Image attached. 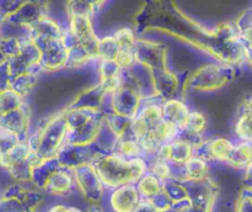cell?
I'll list each match as a JSON object with an SVG mask.
<instances>
[{"label": "cell", "mask_w": 252, "mask_h": 212, "mask_svg": "<svg viewBox=\"0 0 252 212\" xmlns=\"http://www.w3.org/2000/svg\"><path fill=\"white\" fill-rule=\"evenodd\" d=\"M142 201L137 186L133 184L113 189L110 196V206L113 212H133Z\"/></svg>", "instance_id": "6da1fadb"}, {"label": "cell", "mask_w": 252, "mask_h": 212, "mask_svg": "<svg viewBox=\"0 0 252 212\" xmlns=\"http://www.w3.org/2000/svg\"><path fill=\"white\" fill-rule=\"evenodd\" d=\"M74 187V180L71 175L65 172L52 173L44 181V189L48 194L57 197L68 196Z\"/></svg>", "instance_id": "7a4b0ae2"}, {"label": "cell", "mask_w": 252, "mask_h": 212, "mask_svg": "<svg viewBox=\"0 0 252 212\" xmlns=\"http://www.w3.org/2000/svg\"><path fill=\"white\" fill-rule=\"evenodd\" d=\"M189 113L187 106L179 100H169L162 106V118L176 126L180 131L184 128Z\"/></svg>", "instance_id": "3957f363"}, {"label": "cell", "mask_w": 252, "mask_h": 212, "mask_svg": "<svg viewBox=\"0 0 252 212\" xmlns=\"http://www.w3.org/2000/svg\"><path fill=\"white\" fill-rule=\"evenodd\" d=\"M162 189H164V182L159 177H155L154 174H152V173L144 174L137 181V190L142 200L150 201L157 195H159L162 191Z\"/></svg>", "instance_id": "277c9868"}, {"label": "cell", "mask_w": 252, "mask_h": 212, "mask_svg": "<svg viewBox=\"0 0 252 212\" xmlns=\"http://www.w3.org/2000/svg\"><path fill=\"white\" fill-rule=\"evenodd\" d=\"M202 148L204 149V153L213 159L226 162L233 150L234 144L231 141L226 140V138L218 137L207 142L206 144L202 145Z\"/></svg>", "instance_id": "5b68a950"}, {"label": "cell", "mask_w": 252, "mask_h": 212, "mask_svg": "<svg viewBox=\"0 0 252 212\" xmlns=\"http://www.w3.org/2000/svg\"><path fill=\"white\" fill-rule=\"evenodd\" d=\"M226 162L236 168H245L252 162V143L241 142L234 145Z\"/></svg>", "instance_id": "8992f818"}, {"label": "cell", "mask_w": 252, "mask_h": 212, "mask_svg": "<svg viewBox=\"0 0 252 212\" xmlns=\"http://www.w3.org/2000/svg\"><path fill=\"white\" fill-rule=\"evenodd\" d=\"M207 172H208V167L204 159L201 157L191 158L186 162V167H185V175L189 179L193 180V181H201L207 177Z\"/></svg>", "instance_id": "52a82bcc"}, {"label": "cell", "mask_w": 252, "mask_h": 212, "mask_svg": "<svg viewBox=\"0 0 252 212\" xmlns=\"http://www.w3.org/2000/svg\"><path fill=\"white\" fill-rule=\"evenodd\" d=\"M116 154L120 157L125 158V159H134V158H139L140 153H142V147H140L139 142L135 138H126V140H121L120 142L116 144Z\"/></svg>", "instance_id": "ba28073f"}, {"label": "cell", "mask_w": 252, "mask_h": 212, "mask_svg": "<svg viewBox=\"0 0 252 212\" xmlns=\"http://www.w3.org/2000/svg\"><path fill=\"white\" fill-rule=\"evenodd\" d=\"M207 120L204 117V115H202L198 111H193V112H189L187 116V120L185 122L184 128L181 131H185L187 135L189 136H201V133L203 132L204 128H206Z\"/></svg>", "instance_id": "9c48e42d"}, {"label": "cell", "mask_w": 252, "mask_h": 212, "mask_svg": "<svg viewBox=\"0 0 252 212\" xmlns=\"http://www.w3.org/2000/svg\"><path fill=\"white\" fill-rule=\"evenodd\" d=\"M235 133L243 142L252 143V116L250 113H244L235 125Z\"/></svg>", "instance_id": "30bf717a"}, {"label": "cell", "mask_w": 252, "mask_h": 212, "mask_svg": "<svg viewBox=\"0 0 252 212\" xmlns=\"http://www.w3.org/2000/svg\"><path fill=\"white\" fill-rule=\"evenodd\" d=\"M47 212H83V211H81V210H79L78 207L58 204V205H53L52 207H49L48 211Z\"/></svg>", "instance_id": "8fae6325"}, {"label": "cell", "mask_w": 252, "mask_h": 212, "mask_svg": "<svg viewBox=\"0 0 252 212\" xmlns=\"http://www.w3.org/2000/svg\"><path fill=\"white\" fill-rule=\"evenodd\" d=\"M133 212H158V210L153 206L150 201H148V200H142L140 204L137 206V209Z\"/></svg>", "instance_id": "7c38bea8"}, {"label": "cell", "mask_w": 252, "mask_h": 212, "mask_svg": "<svg viewBox=\"0 0 252 212\" xmlns=\"http://www.w3.org/2000/svg\"><path fill=\"white\" fill-rule=\"evenodd\" d=\"M243 37L244 39H245V41L252 47V26L248 27V29L243 32Z\"/></svg>", "instance_id": "4fadbf2b"}, {"label": "cell", "mask_w": 252, "mask_h": 212, "mask_svg": "<svg viewBox=\"0 0 252 212\" xmlns=\"http://www.w3.org/2000/svg\"><path fill=\"white\" fill-rule=\"evenodd\" d=\"M251 20H252V15H251Z\"/></svg>", "instance_id": "5bb4252c"}]
</instances>
